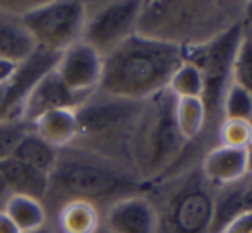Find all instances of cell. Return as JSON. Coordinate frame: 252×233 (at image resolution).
Listing matches in <instances>:
<instances>
[{
  "mask_svg": "<svg viewBox=\"0 0 252 233\" xmlns=\"http://www.w3.org/2000/svg\"><path fill=\"white\" fill-rule=\"evenodd\" d=\"M57 233H96L101 228V211L86 201H69L50 218Z\"/></svg>",
  "mask_w": 252,
  "mask_h": 233,
  "instance_id": "19",
  "label": "cell"
},
{
  "mask_svg": "<svg viewBox=\"0 0 252 233\" xmlns=\"http://www.w3.org/2000/svg\"><path fill=\"white\" fill-rule=\"evenodd\" d=\"M184 60L182 48L132 34L103 58L100 91L127 100H148L168 87Z\"/></svg>",
  "mask_w": 252,
  "mask_h": 233,
  "instance_id": "3",
  "label": "cell"
},
{
  "mask_svg": "<svg viewBox=\"0 0 252 233\" xmlns=\"http://www.w3.org/2000/svg\"><path fill=\"white\" fill-rule=\"evenodd\" d=\"M141 5L143 2L139 0L86 2L81 41L90 45L105 58L132 34H136Z\"/></svg>",
  "mask_w": 252,
  "mask_h": 233,
  "instance_id": "9",
  "label": "cell"
},
{
  "mask_svg": "<svg viewBox=\"0 0 252 233\" xmlns=\"http://www.w3.org/2000/svg\"><path fill=\"white\" fill-rule=\"evenodd\" d=\"M36 50L21 16L0 5V58L23 62Z\"/></svg>",
  "mask_w": 252,
  "mask_h": 233,
  "instance_id": "18",
  "label": "cell"
},
{
  "mask_svg": "<svg viewBox=\"0 0 252 233\" xmlns=\"http://www.w3.org/2000/svg\"><path fill=\"white\" fill-rule=\"evenodd\" d=\"M242 29L246 33H252V0L244 3V12H242V23H240Z\"/></svg>",
  "mask_w": 252,
  "mask_h": 233,
  "instance_id": "30",
  "label": "cell"
},
{
  "mask_svg": "<svg viewBox=\"0 0 252 233\" xmlns=\"http://www.w3.org/2000/svg\"><path fill=\"white\" fill-rule=\"evenodd\" d=\"M103 227L110 233H155L156 218L143 192L108 206L101 213Z\"/></svg>",
  "mask_w": 252,
  "mask_h": 233,
  "instance_id": "13",
  "label": "cell"
},
{
  "mask_svg": "<svg viewBox=\"0 0 252 233\" xmlns=\"http://www.w3.org/2000/svg\"><path fill=\"white\" fill-rule=\"evenodd\" d=\"M247 120L252 122V96L246 89L232 83L223 101V120Z\"/></svg>",
  "mask_w": 252,
  "mask_h": 233,
  "instance_id": "26",
  "label": "cell"
},
{
  "mask_svg": "<svg viewBox=\"0 0 252 233\" xmlns=\"http://www.w3.org/2000/svg\"><path fill=\"white\" fill-rule=\"evenodd\" d=\"M90 96L91 94H79L70 91L53 69L48 74H45L30 91L23 105L21 120L33 125L34 120L47 112L62 110V108L77 110Z\"/></svg>",
  "mask_w": 252,
  "mask_h": 233,
  "instance_id": "12",
  "label": "cell"
},
{
  "mask_svg": "<svg viewBox=\"0 0 252 233\" xmlns=\"http://www.w3.org/2000/svg\"><path fill=\"white\" fill-rule=\"evenodd\" d=\"M84 17L86 2L79 0L40 2L21 14V21L36 48L55 54L81 41Z\"/></svg>",
  "mask_w": 252,
  "mask_h": 233,
  "instance_id": "8",
  "label": "cell"
},
{
  "mask_svg": "<svg viewBox=\"0 0 252 233\" xmlns=\"http://www.w3.org/2000/svg\"><path fill=\"white\" fill-rule=\"evenodd\" d=\"M175 118L179 130L187 141H194L206 127V108L201 98H177Z\"/></svg>",
  "mask_w": 252,
  "mask_h": 233,
  "instance_id": "22",
  "label": "cell"
},
{
  "mask_svg": "<svg viewBox=\"0 0 252 233\" xmlns=\"http://www.w3.org/2000/svg\"><path fill=\"white\" fill-rule=\"evenodd\" d=\"M246 160H247V174L252 175V144L246 149Z\"/></svg>",
  "mask_w": 252,
  "mask_h": 233,
  "instance_id": "33",
  "label": "cell"
},
{
  "mask_svg": "<svg viewBox=\"0 0 252 233\" xmlns=\"http://www.w3.org/2000/svg\"><path fill=\"white\" fill-rule=\"evenodd\" d=\"M242 0H150L143 2L136 34L187 48L202 47L242 23Z\"/></svg>",
  "mask_w": 252,
  "mask_h": 233,
  "instance_id": "2",
  "label": "cell"
},
{
  "mask_svg": "<svg viewBox=\"0 0 252 233\" xmlns=\"http://www.w3.org/2000/svg\"><path fill=\"white\" fill-rule=\"evenodd\" d=\"M215 189L201 163L148 183L143 194L155 211V233H211Z\"/></svg>",
  "mask_w": 252,
  "mask_h": 233,
  "instance_id": "4",
  "label": "cell"
},
{
  "mask_svg": "<svg viewBox=\"0 0 252 233\" xmlns=\"http://www.w3.org/2000/svg\"><path fill=\"white\" fill-rule=\"evenodd\" d=\"M12 158L24 161V163L31 165V167L38 168L41 172L52 174L53 167L57 163V158H59V151L52 147L48 143H45L33 129H30L16 146Z\"/></svg>",
  "mask_w": 252,
  "mask_h": 233,
  "instance_id": "21",
  "label": "cell"
},
{
  "mask_svg": "<svg viewBox=\"0 0 252 233\" xmlns=\"http://www.w3.org/2000/svg\"><path fill=\"white\" fill-rule=\"evenodd\" d=\"M55 72L70 91L93 94L100 89L103 57L84 41H77L59 54Z\"/></svg>",
  "mask_w": 252,
  "mask_h": 233,
  "instance_id": "11",
  "label": "cell"
},
{
  "mask_svg": "<svg viewBox=\"0 0 252 233\" xmlns=\"http://www.w3.org/2000/svg\"><path fill=\"white\" fill-rule=\"evenodd\" d=\"M175 103L168 87L143 101L132 143V168L144 187L165 178L189 143L177 125Z\"/></svg>",
  "mask_w": 252,
  "mask_h": 233,
  "instance_id": "6",
  "label": "cell"
},
{
  "mask_svg": "<svg viewBox=\"0 0 252 233\" xmlns=\"http://www.w3.org/2000/svg\"><path fill=\"white\" fill-rule=\"evenodd\" d=\"M0 176L5 182L10 196H26L43 203L50 187V174L41 172L16 158H7L0 163Z\"/></svg>",
  "mask_w": 252,
  "mask_h": 233,
  "instance_id": "15",
  "label": "cell"
},
{
  "mask_svg": "<svg viewBox=\"0 0 252 233\" xmlns=\"http://www.w3.org/2000/svg\"><path fill=\"white\" fill-rule=\"evenodd\" d=\"M220 233H252V213L237 216Z\"/></svg>",
  "mask_w": 252,
  "mask_h": 233,
  "instance_id": "28",
  "label": "cell"
},
{
  "mask_svg": "<svg viewBox=\"0 0 252 233\" xmlns=\"http://www.w3.org/2000/svg\"><path fill=\"white\" fill-rule=\"evenodd\" d=\"M0 233H21L19 228L14 225V221L5 214V211H0Z\"/></svg>",
  "mask_w": 252,
  "mask_h": 233,
  "instance_id": "31",
  "label": "cell"
},
{
  "mask_svg": "<svg viewBox=\"0 0 252 233\" xmlns=\"http://www.w3.org/2000/svg\"><path fill=\"white\" fill-rule=\"evenodd\" d=\"M30 129H33V125L24 120H2L0 122V163L12 156L16 146Z\"/></svg>",
  "mask_w": 252,
  "mask_h": 233,
  "instance_id": "27",
  "label": "cell"
},
{
  "mask_svg": "<svg viewBox=\"0 0 252 233\" xmlns=\"http://www.w3.org/2000/svg\"><path fill=\"white\" fill-rule=\"evenodd\" d=\"M252 213V175L215 189V216L211 233H220L232 220Z\"/></svg>",
  "mask_w": 252,
  "mask_h": 233,
  "instance_id": "14",
  "label": "cell"
},
{
  "mask_svg": "<svg viewBox=\"0 0 252 233\" xmlns=\"http://www.w3.org/2000/svg\"><path fill=\"white\" fill-rule=\"evenodd\" d=\"M30 233H57L55 232V228L50 225V221H48L45 227H41V228H38V230H34V232H30Z\"/></svg>",
  "mask_w": 252,
  "mask_h": 233,
  "instance_id": "34",
  "label": "cell"
},
{
  "mask_svg": "<svg viewBox=\"0 0 252 233\" xmlns=\"http://www.w3.org/2000/svg\"><path fill=\"white\" fill-rule=\"evenodd\" d=\"M143 101L94 91L76 110L79 134L72 146L90 149L134 170L132 143Z\"/></svg>",
  "mask_w": 252,
  "mask_h": 233,
  "instance_id": "5",
  "label": "cell"
},
{
  "mask_svg": "<svg viewBox=\"0 0 252 233\" xmlns=\"http://www.w3.org/2000/svg\"><path fill=\"white\" fill-rule=\"evenodd\" d=\"M201 170L208 182L215 187L235 182L247 174L246 149H235L218 144L202 158Z\"/></svg>",
  "mask_w": 252,
  "mask_h": 233,
  "instance_id": "16",
  "label": "cell"
},
{
  "mask_svg": "<svg viewBox=\"0 0 252 233\" xmlns=\"http://www.w3.org/2000/svg\"><path fill=\"white\" fill-rule=\"evenodd\" d=\"M144 190L136 172L79 146L59 151L43 204L48 220L62 204L86 201L105 211L108 206Z\"/></svg>",
  "mask_w": 252,
  "mask_h": 233,
  "instance_id": "1",
  "label": "cell"
},
{
  "mask_svg": "<svg viewBox=\"0 0 252 233\" xmlns=\"http://www.w3.org/2000/svg\"><path fill=\"white\" fill-rule=\"evenodd\" d=\"M59 54L36 48L26 60L19 62L17 70L7 83L0 84V122L21 120L23 105L33 86L55 69Z\"/></svg>",
  "mask_w": 252,
  "mask_h": 233,
  "instance_id": "10",
  "label": "cell"
},
{
  "mask_svg": "<svg viewBox=\"0 0 252 233\" xmlns=\"http://www.w3.org/2000/svg\"><path fill=\"white\" fill-rule=\"evenodd\" d=\"M168 91L175 98H201L202 77L194 63L184 60V63L175 70L168 84Z\"/></svg>",
  "mask_w": 252,
  "mask_h": 233,
  "instance_id": "23",
  "label": "cell"
},
{
  "mask_svg": "<svg viewBox=\"0 0 252 233\" xmlns=\"http://www.w3.org/2000/svg\"><path fill=\"white\" fill-rule=\"evenodd\" d=\"M33 130L57 151L70 147L79 134L76 110L62 108L47 112L33 122Z\"/></svg>",
  "mask_w": 252,
  "mask_h": 233,
  "instance_id": "17",
  "label": "cell"
},
{
  "mask_svg": "<svg viewBox=\"0 0 252 233\" xmlns=\"http://www.w3.org/2000/svg\"><path fill=\"white\" fill-rule=\"evenodd\" d=\"M232 81L252 96V33L244 31L239 41L232 63Z\"/></svg>",
  "mask_w": 252,
  "mask_h": 233,
  "instance_id": "24",
  "label": "cell"
},
{
  "mask_svg": "<svg viewBox=\"0 0 252 233\" xmlns=\"http://www.w3.org/2000/svg\"><path fill=\"white\" fill-rule=\"evenodd\" d=\"M5 214L14 221L21 233H30L48 223L47 207L41 201L26 196H9L5 206Z\"/></svg>",
  "mask_w": 252,
  "mask_h": 233,
  "instance_id": "20",
  "label": "cell"
},
{
  "mask_svg": "<svg viewBox=\"0 0 252 233\" xmlns=\"http://www.w3.org/2000/svg\"><path fill=\"white\" fill-rule=\"evenodd\" d=\"M17 65L19 62H14V60H7V58H0V84L7 83L10 77L16 74Z\"/></svg>",
  "mask_w": 252,
  "mask_h": 233,
  "instance_id": "29",
  "label": "cell"
},
{
  "mask_svg": "<svg viewBox=\"0 0 252 233\" xmlns=\"http://www.w3.org/2000/svg\"><path fill=\"white\" fill-rule=\"evenodd\" d=\"M218 143L235 149H247L252 144V122L225 118L218 130Z\"/></svg>",
  "mask_w": 252,
  "mask_h": 233,
  "instance_id": "25",
  "label": "cell"
},
{
  "mask_svg": "<svg viewBox=\"0 0 252 233\" xmlns=\"http://www.w3.org/2000/svg\"><path fill=\"white\" fill-rule=\"evenodd\" d=\"M96 233H110V232L106 230V228H105V227H103V225H101V228H100V230H98Z\"/></svg>",
  "mask_w": 252,
  "mask_h": 233,
  "instance_id": "35",
  "label": "cell"
},
{
  "mask_svg": "<svg viewBox=\"0 0 252 233\" xmlns=\"http://www.w3.org/2000/svg\"><path fill=\"white\" fill-rule=\"evenodd\" d=\"M242 34V26L239 24L211 43L184 50L186 60L197 67L202 77L201 100L206 108V127L194 141L204 147L206 153L220 144L218 130L223 122V101L233 83L232 63Z\"/></svg>",
  "mask_w": 252,
  "mask_h": 233,
  "instance_id": "7",
  "label": "cell"
},
{
  "mask_svg": "<svg viewBox=\"0 0 252 233\" xmlns=\"http://www.w3.org/2000/svg\"><path fill=\"white\" fill-rule=\"evenodd\" d=\"M9 196H10L9 189H7L5 182H3L2 176H0V211L3 209V206H5L7 199H9Z\"/></svg>",
  "mask_w": 252,
  "mask_h": 233,
  "instance_id": "32",
  "label": "cell"
}]
</instances>
